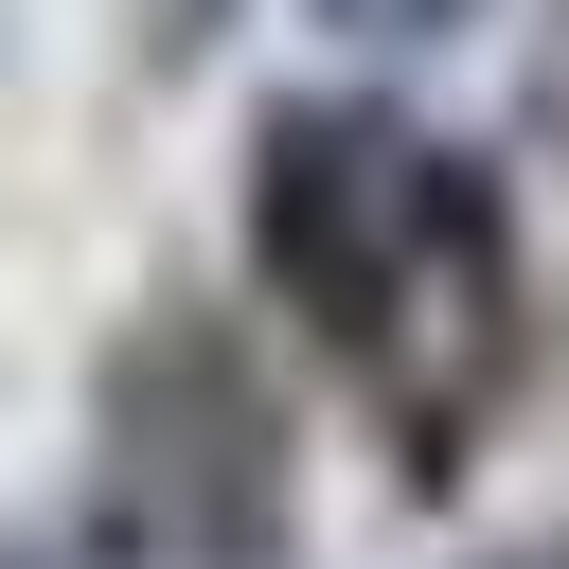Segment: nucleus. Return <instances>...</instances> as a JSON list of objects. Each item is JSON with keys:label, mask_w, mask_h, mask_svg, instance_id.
<instances>
[{"label": "nucleus", "mask_w": 569, "mask_h": 569, "mask_svg": "<svg viewBox=\"0 0 569 569\" xmlns=\"http://www.w3.org/2000/svg\"><path fill=\"white\" fill-rule=\"evenodd\" d=\"M249 249L302 302V338L391 409V427H462L516 356V231L498 178L391 107H284L249 160Z\"/></svg>", "instance_id": "nucleus-1"}, {"label": "nucleus", "mask_w": 569, "mask_h": 569, "mask_svg": "<svg viewBox=\"0 0 569 569\" xmlns=\"http://www.w3.org/2000/svg\"><path fill=\"white\" fill-rule=\"evenodd\" d=\"M107 480H124V516L178 551V569H213V551H249L267 533V498H284V445H267V391L231 373V338H142L124 356V391H107Z\"/></svg>", "instance_id": "nucleus-2"}, {"label": "nucleus", "mask_w": 569, "mask_h": 569, "mask_svg": "<svg viewBox=\"0 0 569 569\" xmlns=\"http://www.w3.org/2000/svg\"><path fill=\"white\" fill-rule=\"evenodd\" d=\"M338 18H356V36H445L462 0H338Z\"/></svg>", "instance_id": "nucleus-3"}, {"label": "nucleus", "mask_w": 569, "mask_h": 569, "mask_svg": "<svg viewBox=\"0 0 569 569\" xmlns=\"http://www.w3.org/2000/svg\"><path fill=\"white\" fill-rule=\"evenodd\" d=\"M498 569H569V533H551V551H498Z\"/></svg>", "instance_id": "nucleus-4"}]
</instances>
